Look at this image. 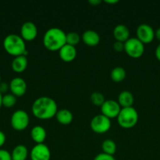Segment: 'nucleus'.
Instances as JSON below:
<instances>
[{"instance_id":"f257e3e1","label":"nucleus","mask_w":160,"mask_h":160,"mask_svg":"<svg viewBox=\"0 0 160 160\" xmlns=\"http://www.w3.org/2000/svg\"><path fill=\"white\" fill-rule=\"evenodd\" d=\"M32 113L40 120H50L56 116L57 105L54 99L47 96L36 98L31 106Z\"/></svg>"},{"instance_id":"f03ea898","label":"nucleus","mask_w":160,"mask_h":160,"mask_svg":"<svg viewBox=\"0 0 160 160\" xmlns=\"http://www.w3.org/2000/svg\"><path fill=\"white\" fill-rule=\"evenodd\" d=\"M42 43L49 51H59L66 44V33L61 28H50L44 34Z\"/></svg>"},{"instance_id":"7ed1b4c3","label":"nucleus","mask_w":160,"mask_h":160,"mask_svg":"<svg viewBox=\"0 0 160 160\" xmlns=\"http://www.w3.org/2000/svg\"><path fill=\"white\" fill-rule=\"evenodd\" d=\"M3 47L6 52L15 57L22 55L27 56L28 55L25 41L18 34H10L6 35L3 40Z\"/></svg>"},{"instance_id":"20e7f679","label":"nucleus","mask_w":160,"mask_h":160,"mask_svg":"<svg viewBox=\"0 0 160 160\" xmlns=\"http://www.w3.org/2000/svg\"><path fill=\"white\" fill-rule=\"evenodd\" d=\"M138 112L133 106L122 108L117 117V121L119 126L125 129H130L136 125L138 122Z\"/></svg>"},{"instance_id":"39448f33","label":"nucleus","mask_w":160,"mask_h":160,"mask_svg":"<svg viewBox=\"0 0 160 160\" xmlns=\"http://www.w3.org/2000/svg\"><path fill=\"white\" fill-rule=\"evenodd\" d=\"M124 51L131 58L137 59L144 54V44L136 38H130L124 42Z\"/></svg>"},{"instance_id":"423d86ee","label":"nucleus","mask_w":160,"mask_h":160,"mask_svg":"<svg viewBox=\"0 0 160 160\" xmlns=\"http://www.w3.org/2000/svg\"><path fill=\"white\" fill-rule=\"evenodd\" d=\"M29 121L28 112L22 109L16 110L10 118L11 126L16 131H24L26 129L29 125Z\"/></svg>"},{"instance_id":"0eeeda50","label":"nucleus","mask_w":160,"mask_h":160,"mask_svg":"<svg viewBox=\"0 0 160 160\" xmlns=\"http://www.w3.org/2000/svg\"><path fill=\"white\" fill-rule=\"evenodd\" d=\"M111 120L103 114H99L93 117L90 121V128L97 134H104L111 128Z\"/></svg>"},{"instance_id":"6e6552de","label":"nucleus","mask_w":160,"mask_h":160,"mask_svg":"<svg viewBox=\"0 0 160 160\" xmlns=\"http://www.w3.org/2000/svg\"><path fill=\"white\" fill-rule=\"evenodd\" d=\"M136 38L143 44H148L155 38V31L151 25L147 23H141L136 28Z\"/></svg>"},{"instance_id":"1a4fd4ad","label":"nucleus","mask_w":160,"mask_h":160,"mask_svg":"<svg viewBox=\"0 0 160 160\" xmlns=\"http://www.w3.org/2000/svg\"><path fill=\"white\" fill-rule=\"evenodd\" d=\"M121 106L115 100H105L104 102L100 106L101 114L109 118L110 120L117 117L121 110Z\"/></svg>"},{"instance_id":"9d476101","label":"nucleus","mask_w":160,"mask_h":160,"mask_svg":"<svg viewBox=\"0 0 160 160\" xmlns=\"http://www.w3.org/2000/svg\"><path fill=\"white\" fill-rule=\"evenodd\" d=\"M31 160H50L51 152L45 144H36L30 152Z\"/></svg>"},{"instance_id":"9b49d317","label":"nucleus","mask_w":160,"mask_h":160,"mask_svg":"<svg viewBox=\"0 0 160 160\" xmlns=\"http://www.w3.org/2000/svg\"><path fill=\"white\" fill-rule=\"evenodd\" d=\"M38 34V29L33 22L27 21L20 28V37L24 41L31 42L35 39Z\"/></svg>"},{"instance_id":"f8f14e48","label":"nucleus","mask_w":160,"mask_h":160,"mask_svg":"<svg viewBox=\"0 0 160 160\" xmlns=\"http://www.w3.org/2000/svg\"><path fill=\"white\" fill-rule=\"evenodd\" d=\"M9 88L13 95L16 97L23 96L27 91L26 81L23 78L17 77L11 80Z\"/></svg>"},{"instance_id":"ddd939ff","label":"nucleus","mask_w":160,"mask_h":160,"mask_svg":"<svg viewBox=\"0 0 160 160\" xmlns=\"http://www.w3.org/2000/svg\"><path fill=\"white\" fill-rule=\"evenodd\" d=\"M59 56L64 62H72L75 59L77 56V51L75 46L65 44L61 49L58 51Z\"/></svg>"},{"instance_id":"4468645a","label":"nucleus","mask_w":160,"mask_h":160,"mask_svg":"<svg viewBox=\"0 0 160 160\" xmlns=\"http://www.w3.org/2000/svg\"><path fill=\"white\" fill-rule=\"evenodd\" d=\"M82 39L86 45L93 47L98 45L100 38L97 31H93V30H87L83 32V35H82Z\"/></svg>"},{"instance_id":"2eb2a0df","label":"nucleus","mask_w":160,"mask_h":160,"mask_svg":"<svg viewBox=\"0 0 160 160\" xmlns=\"http://www.w3.org/2000/svg\"><path fill=\"white\" fill-rule=\"evenodd\" d=\"M113 35L118 42H125L130 38V31L125 25L118 24L113 30Z\"/></svg>"},{"instance_id":"dca6fc26","label":"nucleus","mask_w":160,"mask_h":160,"mask_svg":"<svg viewBox=\"0 0 160 160\" xmlns=\"http://www.w3.org/2000/svg\"><path fill=\"white\" fill-rule=\"evenodd\" d=\"M31 138L35 143L43 144L46 138V131L42 126H35L31 130Z\"/></svg>"},{"instance_id":"f3484780","label":"nucleus","mask_w":160,"mask_h":160,"mask_svg":"<svg viewBox=\"0 0 160 160\" xmlns=\"http://www.w3.org/2000/svg\"><path fill=\"white\" fill-rule=\"evenodd\" d=\"M11 67L13 71L17 72V73H22L26 70L27 67H28V59L27 56H16L12 61L11 63Z\"/></svg>"},{"instance_id":"a211bd4d","label":"nucleus","mask_w":160,"mask_h":160,"mask_svg":"<svg viewBox=\"0 0 160 160\" xmlns=\"http://www.w3.org/2000/svg\"><path fill=\"white\" fill-rule=\"evenodd\" d=\"M118 103L121 108L131 107L134 102L133 94L129 91H122L118 97Z\"/></svg>"},{"instance_id":"6ab92c4d","label":"nucleus","mask_w":160,"mask_h":160,"mask_svg":"<svg viewBox=\"0 0 160 160\" xmlns=\"http://www.w3.org/2000/svg\"><path fill=\"white\" fill-rule=\"evenodd\" d=\"M56 119L61 124L68 125L73 120V114L70 110L66 109L57 110L56 113Z\"/></svg>"},{"instance_id":"aec40b11","label":"nucleus","mask_w":160,"mask_h":160,"mask_svg":"<svg viewBox=\"0 0 160 160\" xmlns=\"http://www.w3.org/2000/svg\"><path fill=\"white\" fill-rule=\"evenodd\" d=\"M28 156V151L24 145H17L14 147L11 152L12 160H26Z\"/></svg>"},{"instance_id":"412c9836","label":"nucleus","mask_w":160,"mask_h":160,"mask_svg":"<svg viewBox=\"0 0 160 160\" xmlns=\"http://www.w3.org/2000/svg\"><path fill=\"white\" fill-rule=\"evenodd\" d=\"M126 76V73L123 67H116L111 70V78L114 82H122Z\"/></svg>"},{"instance_id":"4be33fe9","label":"nucleus","mask_w":160,"mask_h":160,"mask_svg":"<svg viewBox=\"0 0 160 160\" xmlns=\"http://www.w3.org/2000/svg\"><path fill=\"white\" fill-rule=\"evenodd\" d=\"M101 148L104 153L113 156L115 153L117 147H116V144L114 141L111 140V139H107L103 142Z\"/></svg>"},{"instance_id":"5701e85b","label":"nucleus","mask_w":160,"mask_h":160,"mask_svg":"<svg viewBox=\"0 0 160 160\" xmlns=\"http://www.w3.org/2000/svg\"><path fill=\"white\" fill-rule=\"evenodd\" d=\"M80 42V36L79 34L75 31L68 32L66 34V44L67 45L75 46L78 44Z\"/></svg>"},{"instance_id":"b1692460","label":"nucleus","mask_w":160,"mask_h":160,"mask_svg":"<svg viewBox=\"0 0 160 160\" xmlns=\"http://www.w3.org/2000/svg\"><path fill=\"white\" fill-rule=\"evenodd\" d=\"M90 101L94 106H100V107L105 102V98L103 94L99 92H95L91 94Z\"/></svg>"},{"instance_id":"393cba45","label":"nucleus","mask_w":160,"mask_h":160,"mask_svg":"<svg viewBox=\"0 0 160 160\" xmlns=\"http://www.w3.org/2000/svg\"><path fill=\"white\" fill-rule=\"evenodd\" d=\"M3 106L6 108H11L17 102V97L13 94H6L3 95Z\"/></svg>"},{"instance_id":"a878e982","label":"nucleus","mask_w":160,"mask_h":160,"mask_svg":"<svg viewBox=\"0 0 160 160\" xmlns=\"http://www.w3.org/2000/svg\"><path fill=\"white\" fill-rule=\"evenodd\" d=\"M93 160H115V159L113 156H110V155L102 152L97 155Z\"/></svg>"},{"instance_id":"bb28decb","label":"nucleus","mask_w":160,"mask_h":160,"mask_svg":"<svg viewBox=\"0 0 160 160\" xmlns=\"http://www.w3.org/2000/svg\"><path fill=\"white\" fill-rule=\"evenodd\" d=\"M0 160H12L11 153L7 150L0 148Z\"/></svg>"},{"instance_id":"cd10ccee","label":"nucleus","mask_w":160,"mask_h":160,"mask_svg":"<svg viewBox=\"0 0 160 160\" xmlns=\"http://www.w3.org/2000/svg\"><path fill=\"white\" fill-rule=\"evenodd\" d=\"M113 48L115 49V51L116 52H122L124 50V42H118V41H115V42L113 45Z\"/></svg>"},{"instance_id":"c85d7f7f","label":"nucleus","mask_w":160,"mask_h":160,"mask_svg":"<svg viewBox=\"0 0 160 160\" xmlns=\"http://www.w3.org/2000/svg\"><path fill=\"white\" fill-rule=\"evenodd\" d=\"M6 134H4V132L0 131V148L5 144V142H6Z\"/></svg>"},{"instance_id":"c756f323","label":"nucleus","mask_w":160,"mask_h":160,"mask_svg":"<svg viewBox=\"0 0 160 160\" xmlns=\"http://www.w3.org/2000/svg\"><path fill=\"white\" fill-rule=\"evenodd\" d=\"M155 57H156V59H158V61H160V43L157 45L156 48H155Z\"/></svg>"},{"instance_id":"7c9ffc66","label":"nucleus","mask_w":160,"mask_h":160,"mask_svg":"<svg viewBox=\"0 0 160 160\" xmlns=\"http://www.w3.org/2000/svg\"><path fill=\"white\" fill-rule=\"evenodd\" d=\"M8 85L6 84H5V83H0V92H1L2 94L3 93V92H6L8 89Z\"/></svg>"},{"instance_id":"2f4dec72","label":"nucleus","mask_w":160,"mask_h":160,"mask_svg":"<svg viewBox=\"0 0 160 160\" xmlns=\"http://www.w3.org/2000/svg\"><path fill=\"white\" fill-rule=\"evenodd\" d=\"M100 2H101L100 0H89V4L93 5V6H97V5L100 4Z\"/></svg>"},{"instance_id":"473e14b6","label":"nucleus","mask_w":160,"mask_h":160,"mask_svg":"<svg viewBox=\"0 0 160 160\" xmlns=\"http://www.w3.org/2000/svg\"><path fill=\"white\" fill-rule=\"evenodd\" d=\"M155 37L156 38L157 40L160 42V28H158L156 31H155Z\"/></svg>"},{"instance_id":"72a5a7b5","label":"nucleus","mask_w":160,"mask_h":160,"mask_svg":"<svg viewBox=\"0 0 160 160\" xmlns=\"http://www.w3.org/2000/svg\"><path fill=\"white\" fill-rule=\"evenodd\" d=\"M106 3H109V4H115V3L119 2V1L117 0H111V1H105Z\"/></svg>"},{"instance_id":"f704fd0d","label":"nucleus","mask_w":160,"mask_h":160,"mask_svg":"<svg viewBox=\"0 0 160 160\" xmlns=\"http://www.w3.org/2000/svg\"><path fill=\"white\" fill-rule=\"evenodd\" d=\"M2 101H3V95H2V93L0 92V108H1V106H3V102H2Z\"/></svg>"},{"instance_id":"c9c22d12","label":"nucleus","mask_w":160,"mask_h":160,"mask_svg":"<svg viewBox=\"0 0 160 160\" xmlns=\"http://www.w3.org/2000/svg\"><path fill=\"white\" fill-rule=\"evenodd\" d=\"M0 83H1V76H0Z\"/></svg>"}]
</instances>
